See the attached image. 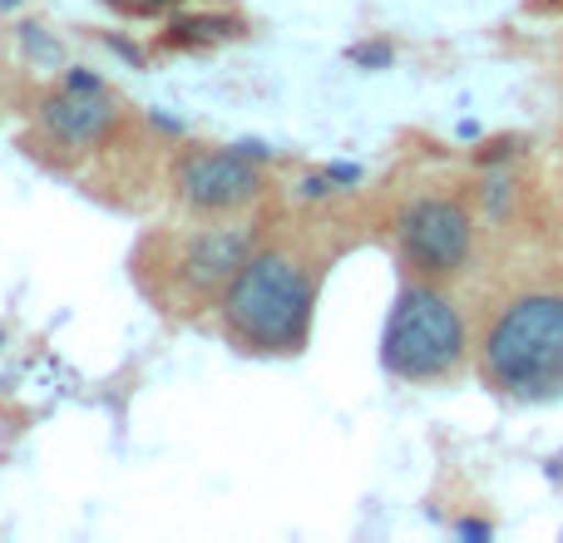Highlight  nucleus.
<instances>
[{
  "label": "nucleus",
  "mask_w": 563,
  "mask_h": 543,
  "mask_svg": "<svg viewBox=\"0 0 563 543\" xmlns=\"http://www.w3.org/2000/svg\"><path fill=\"white\" fill-rule=\"evenodd\" d=\"M59 85H65V89H79V95H95V89H104V79H99L95 69H85V65H69Z\"/></svg>",
  "instance_id": "12"
},
{
  "label": "nucleus",
  "mask_w": 563,
  "mask_h": 543,
  "mask_svg": "<svg viewBox=\"0 0 563 543\" xmlns=\"http://www.w3.org/2000/svg\"><path fill=\"white\" fill-rule=\"evenodd\" d=\"M0 346H5V336H0Z\"/></svg>",
  "instance_id": "20"
},
{
  "label": "nucleus",
  "mask_w": 563,
  "mask_h": 543,
  "mask_svg": "<svg viewBox=\"0 0 563 543\" xmlns=\"http://www.w3.org/2000/svg\"><path fill=\"white\" fill-rule=\"evenodd\" d=\"M327 193H336V184L327 178V168H321V174H307L297 184V198H327Z\"/></svg>",
  "instance_id": "13"
},
{
  "label": "nucleus",
  "mask_w": 563,
  "mask_h": 543,
  "mask_svg": "<svg viewBox=\"0 0 563 543\" xmlns=\"http://www.w3.org/2000/svg\"><path fill=\"white\" fill-rule=\"evenodd\" d=\"M20 45H25L40 65H59V55H65V49H59V40L49 35L45 25H20Z\"/></svg>",
  "instance_id": "10"
},
{
  "label": "nucleus",
  "mask_w": 563,
  "mask_h": 543,
  "mask_svg": "<svg viewBox=\"0 0 563 543\" xmlns=\"http://www.w3.org/2000/svg\"><path fill=\"white\" fill-rule=\"evenodd\" d=\"M317 281L282 247H263L223 287V321L253 351H297L311 331Z\"/></svg>",
  "instance_id": "1"
},
{
  "label": "nucleus",
  "mask_w": 563,
  "mask_h": 543,
  "mask_svg": "<svg viewBox=\"0 0 563 543\" xmlns=\"http://www.w3.org/2000/svg\"><path fill=\"white\" fill-rule=\"evenodd\" d=\"M178 198L194 213H238V208L263 198V164L243 158L238 148H203L178 164Z\"/></svg>",
  "instance_id": "5"
},
{
  "label": "nucleus",
  "mask_w": 563,
  "mask_h": 543,
  "mask_svg": "<svg viewBox=\"0 0 563 543\" xmlns=\"http://www.w3.org/2000/svg\"><path fill=\"white\" fill-rule=\"evenodd\" d=\"M35 124L49 144L59 148H95L114 134L119 124V99L109 89H95V95H79V89L59 85L55 95L40 99L35 109Z\"/></svg>",
  "instance_id": "6"
},
{
  "label": "nucleus",
  "mask_w": 563,
  "mask_h": 543,
  "mask_svg": "<svg viewBox=\"0 0 563 543\" xmlns=\"http://www.w3.org/2000/svg\"><path fill=\"white\" fill-rule=\"evenodd\" d=\"M228 148H238L243 158H253V164H273V144H263V138H238V144H228Z\"/></svg>",
  "instance_id": "14"
},
{
  "label": "nucleus",
  "mask_w": 563,
  "mask_h": 543,
  "mask_svg": "<svg viewBox=\"0 0 563 543\" xmlns=\"http://www.w3.org/2000/svg\"><path fill=\"white\" fill-rule=\"evenodd\" d=\"M455 534H460V539H495V529H489V524H479V519H460V524H455Z\"/></svg>",
  "instance_id": "18"
},
{
  "label": "nucleus",
  "mask_w": 563,
  "mask_h": 543,
  "mask_svg": "<svg viewBox=\"0 0 563 543\" xmlns=\"http://www.w3.org/2000/svg\"><path fill=\"white\" fill-rule=\"evenodd\" d=\"M396 243H400V257L420 277H450V272L470 263L475 223H470L465 203H455V198H416L396 218Z\"/></svg>",
  "instance_id": "4"
},
{
  "label": "nucleus",
  "mask_w": 563,
  "mask_h": 543,
  "mask_svg": "<svg viewBox=\"0 0 563 543\" xmlns=\"http://www.w3.org/2000/svg\"><path fill=\"white\" fill-rule=\"evenodd\" d=\"M148 124L158 129V134H184V119H174V114H164V109H148Z\"/></svg>",
  "instance_id": "17"
},
{
  "label": "nucleus",
  "mask_w": 563,
  "mask_h": 543,
  "mask_svg": "<svg viewBox=\"0 0 563 543\" xmlns=\"http://www.w3.org/2000/svg\"><path fill=\"white\" fill-rule=\"evenodd\" d=\"M20 5V0H0V10H15Z\"/></svg>",
  "instance_id": "19"
},
{
  "label": "nucleus",
  "mask_w": 563,
  "mask_h": 543,
  "mask_svg": "<svg viewBox=\"0 0 563 543\" xmlns=\"http://www.w3.org/2000/svg\"><path fill=\"white\" fill-rule=\"evenodd\" d=\"M479 203H485L489 218H505L509 203H515V174H489L479 184Z\"/></svg>",
  "instance_id": "9"
},
{
  "label": "nucleus",
  "mask_w": 563,
  "mask_h": 543,
  "mask_svg": "<svg viewBox=\"0 0 563 543\" xmlns=\"http://www.w3.org/2000/svg\"><path fill=\"white\" fill-rule=\"evenodd\" d=\"M327 178L336 188H351V184H361V168L356 164H327Z\"/></svg>",
  "instance_id": "16"
},
{
  "label": "nucleus",
  "mask_w": 563,
  "mask_h": 543,
  "mask_svg": "<svg viewBox=\"0 0 563 543\" xmlns=\"http://www.w3.org/2000/svg\"><path fill=\"white\" fill-rule=\"evenodd\" d=\"M247 257H253V228H203V233L184 237L174 267L184 277V287L223 291L243 272Z\"/></svg>",
  "instance_id": "7"
},
{
  "label": "nucleus",
  "mask_w": 563,
  "mask_h": 543,
  "mask_svg": "<svg viewBox=\"0 0 563 543\" xmlns=\"http://www.w3.org/2000/svg\"><path fill=\"white\" fill-rule=\"evenodd\" d=\"M485 376L495 390L529 406L563 400V297L525 291L485 336Z\"/></svg>",
  "instance_id": "2"
},
{
  "label": "nucleus",
  "mask_w": 563,
  "mask_h": 543,
  "mask_svg": "<svg viewBox=\"0 0 563 543\" xmlns=\"http://www.w3.org/2000/svg\"><path fill=\"white\" fill-rule=\"evenodd\" d=\"M465 361V317L430 281L400 287L380 331V366L396 380H440Z\"/></svg>",
  "instance_id": "3"
},
{
  "label": "nucleus",
  "mask_w": 563,
  "mask_h": 543,
  "mask_svg": "<svg viewBox=\"0 0 563 543\" xmlns=\"http://www.w3.org/2000/svg\"><path fill=\"white\" fill-rule=\"evenodd\" d=\"M390 59H396V49H390L386 40H366V45H351V65H361V69H390Z\"/></svg>",
  "instance_id": "11"
},
{
  "label": "nucleus",
  "mask_w": 563,
  "mask_h": 543,
  "mask_svg": "<svg viewBox=\"0 0 563 543\" xmlns=\"http://www.w3.org/2000/svg\"><path fill=\"white\" fill-rule=\"evenodd\" d=\"M104 45H109V49H114V55H119V59H129V65H134V69H139V65H144V49H139V45H129V40H124V35H104Z\"/></svg>",
  "instance_id": "15"
},
{
  "label": "nucleus",
  "mask_w": 563,
  "mask_h": 543,
  "mask_svg": "<svg viewBox=\"0 0 563 543\" xmlns=\"http://www.w3.org/2000/svg\"><path fill=\"white\" fill-rule=\"evenodd\" d=\"M243 35V20H233V15H178L174 25L164 30V40L168 45H178V49H203V45H223V40H238Z\"/></svg>",
  "instance_id": "8"
}]
</instances>
